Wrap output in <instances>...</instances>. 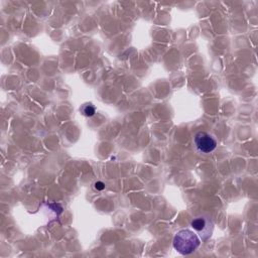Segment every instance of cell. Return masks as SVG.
I'll list each match as a JSON object with an SVG mask.
<instances>
[{
  "instance_id": "obj_3",
  "label": "cell",
  "mask_w": 258,
  "mask_h": 258,
  "mask_svg": "<svg viewBox=\"0 0 258 258\" xmlns=\"http://www.w3.org/2000/svg\"><path fill=\"white\" fill-rule=\"evenodd\" d=\"M195 144L197 148L204 153H210L217 147V141L205 131H199L196 133Z\"/></svg>"
},
{
  "instance_id": "obj_4",
  "label": "cell",
  "mask_w": 258,
  "mask_h": 258,
  "mask_svg": "<svg viewBox=\"0 0 258 258\" xmlns=\"http://www.w3.org/2000/svg\"><path fill=\"white\" fill-rule=\"evenodd\" d=\"M81 112L85 115V116H93L95 114V107L92 104H84L81 107Z\"/></svg>"
},
{
  "instance_id": "obj_1",
  "label": "cell",
  "mask_w": 258,
  "mask_h": 258,
  "mask_svg": "<svg viewBox=\"0 0 258 258\" xmlns=\"http://www.w3.org/2000/svg\"><path fill=\"white\" fill-rule=\"evenodd\" d=\"M201 239L195 231L189 229L179 230L173 238V248L182 255L191 254L201 245Z\"/></svg>"
},
{
  "instance_id": "obj_2",
  "label": "cell",
  "mask_w": 258,
  "mask_h": 258,
  "mask_svg": "<svg viewBox=\"0 0 258 258\" xmlns=\"http://www.w3.org/2000/svg\"><path fill=\"white\" fill-rule=\"evenodd\" d=\"M191 228L200 237L201 241H207L213 234L214 223L208 216H199L195 218L190 223Z\"/></svg>"
},
{
  "instance_id": "obj_5",
  "label": "cell",
  "mask_w": 258,
  "mask_h": 258,
  "mask_svg": "<svg viewBox=\"0 0 258 258\" xmlns=\"http://www.w3.org/2000/svg\"><path fill=\"white\" fill-rule=\"evenodd\" d=\"M95 187H96L97 189H99V190H102V189L105 188V184H104L102 181H97V182L95 183Z\"/></svg>"
}]
</instances>
